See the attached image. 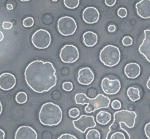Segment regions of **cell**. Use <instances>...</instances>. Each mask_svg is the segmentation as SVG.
Here are the masks:
<instances>
[{"label":"cell","instance_id":"6da1fadb","mask_svg":"<svg viewBox=\"0 0 150 139\" xmlns=\"http://www.w3.org/2000/svg\"><path fill=\"white\" fill-rule=\"evenodd\" d=\"M24 75L28 86L38 93L48 92L57 83L56 70L50 61H32L26 67Z\"/></svg>","mask_w":150,"mask_h":139},{"label":"cell","instance_id":"7a4b0ae2","mask_svg":"<svg viewBox=\"0 0 150 139\" xmlns=\"http://www.w3.org/2000/svg\"><path fill=\"white\" fill-rule=\"evenodd\" d=\"M62 111L59 105L53 102L43 104L39 113V120L43 125H58L62 119Z\"/></svg>","mask_w":150,"mask_h":139},{"label":"cell","instance_id":"3957f363","mask_svg":"<svg viewBox=\"0 0 150 139\" xmlns=\"http://www.w3.org/2000/svg\"><path fill=\"white\" fill-rule=\"evenodd\" d=\"M75 102L79 105L86 104L84 110L86 113H92L100 108H108L111 99L103 95H98L95 98H89L83 93H78L75 96Z\"/></svg>","mask_w":150,"mask_h":139},{"label":"cell","instance_id":"277c9868","mask_svg":"<svg viewBox=\"0 0 150 139\" xmlns=\"http://www.w3.org/2000/svg\"><path fill=\"white\" fill-rule=\"evenodd\" d=\"M121 59V53L117 46L108 45L100 53V59L104 65L114 67L118 64Z\"/></svg>","mask_w":150,"mask_h":139},{"label":"cell","instance_id":"5b68a950","mask_svg":"<svg viewBox=\"0 0 150 139\" xmlns=\"http://www.w3.org/2000/svg\"><path fill=\"white\" fill-rule=\"evenodd\" d=\"M57 28L63 36H70L73 35L77 29V23L73 18L64 16L60 18L57 22Z\"/></svg>","mask_w":150,"mask_h":139},{"label":"cell","instance_id":"8992f818","mask_svg":"<svg viewBox=\"0 0 150 139\" xmlns=\"http://www.w3.org/2000/svg\"><path fill=\"white\" fill-rule=\"evenodd\" d=\"M137 114L134 111H130L127 110H122L117 111L114 114V121L113 122L122 124L124 123L129 128H133L135 126Z\"/></svg>","mask_w":150,"mask_h":139},{"label":"cell","instance_id":"52a82bcc","mask_svg":"<svg viewBox=\"0 0 150 139\" xmlns=\"http://www.w3.org/2000/svg\"><path fill=\"white\" fill-rule=\"evenodd\" d=\"M32 42L34 46L39 49H45L51 42V36L48 31L39 29L34 33L32 37Z\"/></svg>","mask_w":150,"mask_h":139},{"label":"cell","instance_id":"ba28073f","mask_svg":"<svg viewBox=\"0 0 150 139\" xmlns=\"http://www.w3.org/2000/svg\"><path fill=\"white\" fill-rule=\"evenodd\" d=\"M59 56L64 63H74L79 58V50L73 45H66L61 49Z\"/></svg>","mask_w":150,"mask_h":139},{"label":"cell","instance_id":"9c48e42d","mask_svg":"<svg viewBox=\"0 0 150 139\" xmlns=\"http://www.w3.org/2000/svg\"><path fill=\"white\" fill-rule=\"evenodd\" d=\"M73 124L75 128L82 133H86L87 129L96 127V122L92 116H81L78 119L73 121Z\"/></svg>","mask_w":150,"mask_h":139},{"label":"cell","instance_id":"30bf717a","mask_svg":"<svg viewBox=\"0 0 150 139\" xmlns=\"http://www.w3.org/2000/svg\"><path fill=\"white\" fill-rule=\"evenodd\" d=\"M106 139H130L129 133L122 127V124L113 122L109 127Z\"/></svg>","mask_w":150,"mask_h":139},{"label":"cell","instance_id":"8fae6325","mask_svg":"<svg viewBox=\"0 0 150 139\" xmlns=\"http://www.w3.org/2000/svg\"><path fill=\"white\" fill-rule=\"evenodd\" d=\"M101 87L104 93L107 95H116L121 89V83L118 79L111 80L108 78H104L101 83Z\"/></svg>","mask_w":150,"mask_h":139},{"label":"cell","instance_id":"7c38bea8","mask_svg":"<svg viewBox=\"0 0 150 139\" xmlns=\"http://www.w3.org/2000/svg\"><path fill=\"white\" fill-rule=\"evenodd\" d=\"M38 134L32 127L29 126H21L17 130L15 139H37Z\"/></svg>","mask_w":150,"mask_h":139},{"label":"cell","instance_id":"4fadbf2b","mask_svg":"<svg viewBox=\"0 0 150 139\" xmlns=\"http://www.w3.org/2000/svg\"><path fill=\"white\" fill-rule=\"evenodd\" d=\"M16 84V78L10 73H4L0 75V89L8 91L13 89Z\"/></svg>","mask_w":150,"mask_h":139},{"label":"cell","instance_id":"5bb4252c","mask_svg":"<svg viewBox=\"0 0 150 139\" xmlns=\"http://www.w3.org/2000/svg\"><path fill=\"white\" fill-rule=\"evenodd\" d=\"M95 79V75L89 67H83L79 71L78 81L82 85H89Z\"/></svg>","mask_w":150,"mask_h":139},{"label":"cell","instance_id":"9a60e30c","mask_svg":"<svg viewBox=\"0 0 150 139\" xmlns=\"http://www.w3.org/2000/svg\"><path fill=\"white\" fill-rule=\"evenodd\" d=\"M83 19L86 23L92 24L98 21L100 17V13L98 9L93 7H86L83 12Z\"/></svg>","mask_w":150,"mask_h":139},{"label":"cell","instance_id":"2e32d148","mask_svg":"<svg viewBox=\"0 0 150 139\" xmlns=\"http://www.w3.org/2000/svg\"><path fill=\"white\" fill-rule=\"evenodd\" d=\"M139 51L150 62V29L144 30V39L139 46Z\"/></svg>","mask_w":150,"mask_h":139},{"label":"cell","instance_id":"e0dca14e","mask_svg":"<svg viewBox=\"0 0 150 139\" xmlns=\"http://www.w3.org/2000/svg\"><path fill=\"white\" fill-rule=\"evenodd\" d=\"M136 11L141 18H150V0H141L136 4Z\"/></svg>","mask_w":150,"mask_h":139},{"label":"cell","instance_id":"ac0fdd59","mask_svg":"<svg viewBox=\"0 0 150 139\" xmlns=\"http://www.w3.org/2000/svg\"><path fill=\"white\" fill-rule=\"evenodd\" d=\"M125 73L129 78H136L141 73V67L137 63H129L125 67Z\"/></svg>","mask_w":150,"mask_h":139},{"label":"cell","instance_id":"d6986e66","mask_svg":"<svg viewBox=\"0 0 150 139\" xmlns=\"http://www.w3.org/2000/svg\"><path fill=\"white\" fill-rule=\"evenodd\" d=\"M83 43L87 47H92L95 45L98 42V37L96 33L91 31L85 32L83 35Z\"/></svg>","mask_w":150,"mask_h":139},{"label":"cell","instance_id":"ffe728a7","mask_svg":"<svg viewBox=\"0 0 150 139\" xmlns=\"http://www.w3.org/2000/svg\"><path fill=\"white\" fill-rule=\"evenodd\" d=\"M96 120L100 124L105 125L109 123L111 120V115L110 113L107 112V111H100L97 114Z\"/></svg>","mask_w":150,"mask_h":139},{"label":"cell","instance_id":"44dd1931","mask_svg":"<svg viewBox=\"0 0 150 139\" xmlns=\"http://www.w3.org/2000/svg\"><path fill=\"white\" fill-rule=\"evenodd\" d=\"M127 95L130 100L133 101V102L139 100L141 97L140 90H139V88L133 87V86L128 88L127 91Z\"/></svg>","mask_w":150,"mask_h":139},{"label":"cell","instance_id":"7402d4cb","mask_svg":"<svg viewBox=\"0 0 150 139\" xmlns=\"http://www.w3.org/2000/svg\"><path fill=\"white\" fill-rule=\"evenodd\" d=\"M86 139H100V133L95 129H91L86 133Z\"/></svg>","mask_w":150,"mask_h":139},{"label":"cell","instance_id":"603a6c76","mask_svg":"<svg viewBox=\"0 0 150 139\" xmlns=\"http://www.w3.org/2000/svg\"><path fill=\"white\" fill-rule=\"evenodd\" d=\"M28 96L27 94L24 92H20L16 95V100L18 103L23 104L27 101Z\"/></svg>","mask_w":150,"mask_h":139},{"label":"cell","instance_id":"cb8c5ba5","mask_svg":"<svg viewBox=\"0 0 150 139\" xmlns=\"http://www.w3.org/2000/svg\"><path fill=\"white\" fill-rule=\"evenodd\" d=\"M79 0H64V4L67 8L75 9L79 5Z\"/></svg>","mask_w":150,"mask_h":139},{"label":"cell","instance_id":"d4e9b609","mask_svg":"<svg viewBox=\"0 0 150 139\" xmlns=\"http://www.w3.org/2000/svg\"><path fill=\"white\" fill-rule=\"evenodd\" d=\"M79 115H80V111L79 108H74L69 111V116L71 118H77L79 116Z\"/></svg>","mask_w":150,"mask_h":139},{"label":"cell","instance_id":"484cf974","mask_svg":"<svg viewBox=\"0 0 150 139\" xmlns=\"http://www.w3.org/2000/svg\"><path fill=\"white\" fill-rule=\"evenodd\" d=\"M34 24V18L32 17L26 18L23 20V25L24 27H31Z\"/></svg>","mask_w":150,"mask_h":139},{"label":"cell","instance_id":"4316f807","mask_svg":"<svg viewBox=\"0 0 150 139\" xmlns=\"http://www.w3.org/2000/svg\"><path fill=\"white\" fill-rule=\"evenodd\" d=\"M133 39L130 37L126 36L122 39V45L125 46H130L133 44Z\"/></svg>","mask_w":150,"mask_h":139},{"label":"cell","instance_id":"83f0119b","mask_svg":"<svg viewBox=\"0 0 150 139\" xmlns=\"http://www.w3.org/2000/svg\"><path fill=\"white\" fill-rule=\"evenodd\" d=\"M62 89H64V90L67 91V92H70V91H71L72 89H73V83H72L71 82L69 81L64 82L62 84Z\"/></svg>","mask_w":150,"mask_h":139},{"label":"cell","instance_id":"f1b7e54d","mask_svg":"<svg viewBox=\"0 0 150 139\" xmlns=\"http://www.w3.org/2000/svg\"><path fill=\"white\" fill-rule=\"evenodd\" d=\"M111 107H112L113 109H115V110H119L122 107V104L121 102L118 99H115V100L111 102Z\"/></svg>","mask_w":150,"mask_h":139},{"label":"cell","instance_id":"f546056e","mask_svg":"<svg viewBox=\"0 0 150 139\" xmlns=\"http://www.w3.org/2000/svg\"><path fill=\"white\" fill-rule=\"evenodd\" d=\"M117 14H118V16H120V18H125L126 16H127V10H126L125 8H124V7H121V8H120L118 10V11H117Z\"/></svg>","mask_w":150,"mask_h":139},{"label":"cell","instance_id":"4dcf8cb0","mask_svg":"<svg viewBox=\"0 0 150 139\" xmlns=\"http://www.w3.org/2000/svg\"><path fill=\"white\" fill-rule=\"evenodd\" d=\"M57 139H78L75 135L68 133H64V134L61 135Z\"/></svg>","mask_w":150,"mask_h":139},{"label":"cell","instance_id":"1f68e13d","mask_svg":"<svg viewBox=\"0 0 150 139\" xmlns=\"http://www.w3.org/2000/svg\"><path fill=\"white\" fill-rule=\"evenodd\" d=\"M144 133L146 137L150 139V122L147 123L144 127Z\"/></svg>","mask_w":150,"mask_h":139},{"label":"cell","instance_id":"d6a6232c","mask_svg":"<svg viewBox=\"0 0 150 139\" xmlns=\"http://www.w3.org/2000/svg\"><path fill=\"white\" fill-rule=\"evenodd\" d=\"M13 27V23L9 21H4L2 23V28L4 29H10Z\"/></svg>","mask_w":150,"mask_h":139},{"label":"cell","instance_id":"836d02e7","mask_svg":"<svg viewBox=\"0 0 150 139\" xmlns=\"http://www.w3.org/2000/svg\"><path fill=\"white\" fill-rule=\"evenodd\" d=\"M117 0H105V3L108 7H113L115 5Z\"/></svg>","mask_w":150,"mask_h":139},{"label":"cell","instance_id":"e575fe53","mask_svg":"<svg viewBox=\"0 0 150 139\" xmlns=\"http://www.w3.org/2000/svg\"><path fill=\"white\" fill-rule=\"evenodd\" d=\"M115 30H116V26H114V25L111 24L108 26V31H109L110 32H113Z\"/></svg>","mask_w":150,"mask_h":139},{"label":"cell","instance_id":"d590c367","mask_svg":"<svg viewBox=\"0 0 150 139\" xmlns=\"http://www.w3.org/2000/svg\"><path fill=\"white\" fill-rule=\"evenodd\" d=\"M5 138V133L1 129H0V139Z\"/></svg>","mask_w":150,"mask_h":139},{"label":"cell","instance_id":"8d00e7d4","mask_svg":"<svg viewBox=\"0 0 150 139\" xmlns=\"http://www.w3.org/2000/svg\"><path fill=\"white\" fill-rule=\"evenodd\" d=\"M3 39H4V34H3L2 32H1V31H0V42H1V41H2Z\"/></svg>","mask_w":150,"mask_h":139},{"label":"cell","instance_id":"74e56055","mask_svg":"<svg viewBox=\"0 0 150 139\" xmlns=\"http://www.w3.org/2000/svg\"><path fill=\"white\" fill-rule=\"evenodd\" d=\"M7 9H8V10H13V6L11 4H7Z\"/></svg>","mask_w":150,"mask_h":139},{"label":"cell","instance_id":"f35d334b","mask_svg":"<svg viewBox=\"0 0 150 139\" xmlns=\"http://www.w3.org/2000/svg\"><path fill=\"white\" fill-rule=\"evenodd\" d=\"M146 86H147V88L149 89H150V77L149 78V80H148L147 83H146Z\"/></svg>","mask_w":150,"mask_h":139},{"label":"cell","instance_id":"ab89813d","mask_svg":"<svg viewBox=\"0 0 150 139\" xmlns=\"http://www.w3.org/2000/svg\"><path fill=\"white\" fill-rule=\"evenodd\" d=\"M2 105H1V101H0V115H1V112H2Z\"/></svg>","mask_w":150,"mask_h":139},{"label":"cell","instance_id":"60d3db41","mask_svg":"<svg viewBox=\"0 0 150 139\" xmlns=\"http://www.w3.org/2000/svg\"><path fill=\"white\" fill-rule=\"evenodd\" d=\"M21 1H29V0H21Z\"/></svg>","mask_w":150,"mask_h":139},{"label":"cell","instance_id":"b9f144b4","mask_svg":"<svg viewBox=\"0 0 150 139\" xmlns=\"http://www.w3.org/2000/svg\"><path fill=\"white\" fill-rule=\"evenodd\" d=\"M52 1H58V0H52Z\"/></svg>","mask_w":150,"mask_h":139}]
</instances>
